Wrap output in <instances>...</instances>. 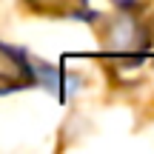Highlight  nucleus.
I'll use <instances>...</instances> for the list:
<instances>
[{"instance_id": "20e7f679", "label": "nucleus", "mask_w": 154, "mask_h": 154, "mask_svg": "<svg viewBox=\"0 0 154 154\" xmlns=\"http://www.w3.org/2000/svg\"><path fill=\"white\" fill-rule=\"evenodd\" d=\"M117 3H131V0H117Z\"/></svg>"}, {"instance_id": "f03ea898", "label": "nucleus", "mask_w": 154, "mask_h": 154, "mask_svg": "<svg viewBox=\"0 0 154 154\" xmlns=\"http://www.w3.org/2000/svg\"><path fill=\"white\" fill-rule=\"evenodd\" d=\"M106 43L111 46V49L117 51H137L140 46H143V32H140L137 20L128 14L123 17H114V20L109 23V32L103 34Z\"/></svg>"}, {"instance_id": "7ed1b4c3", "label": "nucleus", "mask_w": 154, "mask_h": 154, "mask_svg": "<svg viewBox=\"0 0 154 154\" xmlns=\"http://www.w3.org/2000/svg\"><path fill=\"white\" fill-rule=\"evenodd\" d=\"M34 9L49 11V14H74L83 6V0H29Z\"/></svg>"}, {"instance_id": "f257e3e1", "label": "nucleus", "mask_w": 154, "mask_h": 154, "mask_svg": "<svg viewBox=\"0 0 154 154\" xmlns=\"http://www.w3.org/2000/svg\"><path fill=\"white\" fill-rule=\"evenodd\" d=\"M32 66L20 51L9 49V46H0V91H9V88H23L32 83Z\"/></svg>"}]
</instances>
